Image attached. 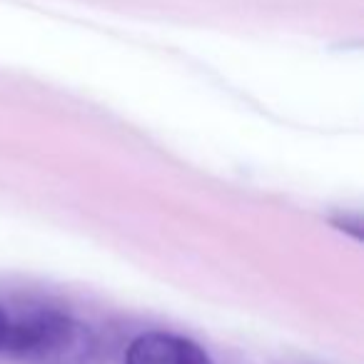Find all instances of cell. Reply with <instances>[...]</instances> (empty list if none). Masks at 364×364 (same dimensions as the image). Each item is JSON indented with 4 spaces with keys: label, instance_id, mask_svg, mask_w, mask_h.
<instances>
[{
    "label": "cell",
    "instance_id": "obj_1",
    "mask_svg": "<svg viewBox=\"0 0 364 364\" xmlns=\"http://www.w3.org/2000/svg\"><path fill=\"white\" fill-rule=\"evenodd\" d=\"M3 352L26 364H87L95 354V337L70 314L38 309L11 322Z\"/></svg>",
    "mask_w": 364,
    "mask_h": 364
},
{
    "label": "cell",
    "instance_id": "obj_2",
    "mask_svg": "<svg viewBox=\"0 0 364 364\" xmlns=\"http://www.w3.org/2000/svg\"><path fill=\"white\" fill-rule=\"evenodd\" d=\"M125 364H213L200 344L177 334H140L127 349Z\"/></svg>",
    "mask_w": 364,
    "mask_h": 364
},
{
    "label": "cell",
    "instance_id": "obj_3",
    "mask_svg": "<svg viewBox=\"0 0 364 364\" xmlns=\"http://www.w3.org/2000/svg\"><path fill=\"white\" fill-rule=\"evenodd\" d=\"M8 327H11V319H8V314L0 309V352L6 349V339H8Z\"/></svg>",
    "mask_w": 364,
    "mask_h": 364
}]
</instances>
